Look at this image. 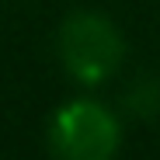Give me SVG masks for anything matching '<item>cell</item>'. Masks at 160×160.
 Segmentation results:
<instances>
[{"instance_id":"6da1fadb","label":"cell","mask_w":160,"mask_h":160,"mask_svg":"<svg viewBox=\"0 0 160 160\" xmlns=\"http://www.w3.org/2000/svg\"><path fill=\"white\" fill-rule=\"evenodd\" d=\"M125 56V42L118 35V28L104 18V14H91L80 11L70 14L59 28V59L66 66V73L80 84H101L108 80L118 63Z\"/></svg>"},{"instance_id":"7a4b0ae2","label":"cell","mask_w":160,"mask_h":160,"mask_svg":"<svg viewBox=\"0 0 160 160\" xmlns=\"http://www.w3.org/2000/svg\"><path fill=\"white\" fill-rule=\"evenodd\" d=\"M118 122L108 108L94 101H70L52 115L49 153L52 160H115Z\"/></svg>"},{"instance_id":"3957f363","label":"cell","mask_w":160,"mask_h":160,"mask_svg":"<svg viewBox=\"0 0 160 160\" xmlns=\"http://www.w3.org/2000/svg\"><path fill=\"white\" fill-rule=\"evenodd\" d=\"M125 108L136 112L139 118H153L160 112V77L157 73H143L129 84L125 91Z\"/></svg>"}]
</instances>
